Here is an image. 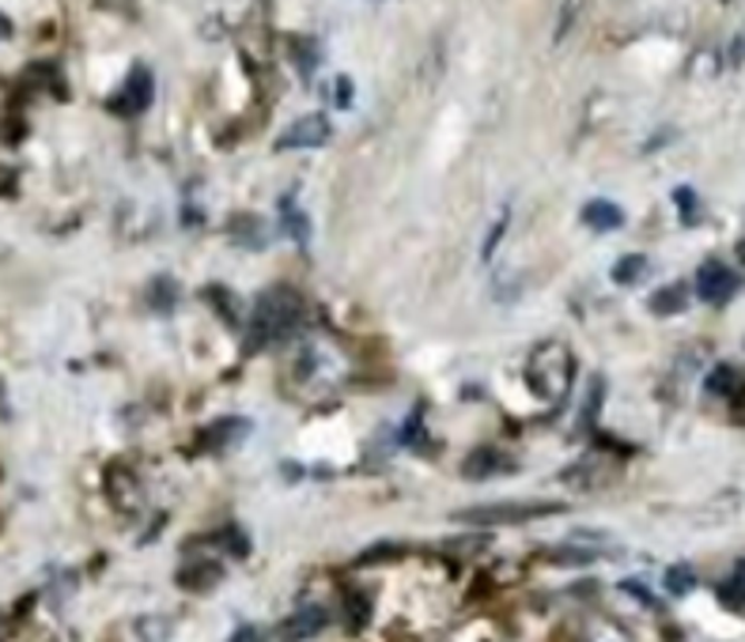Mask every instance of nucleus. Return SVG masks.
Instances as JSON below:
<instances>
[{"label": "nucleus", "mask_w": 745, "mask_h": 642, "mask_svg": "<svg viewBox=\"0 0 745 642\" xmlns=\"http://www.w3.org/2000/svg\"><path fill=\"white\" fill-rule=\"evenodd\" d=\"M303 322V299L300 292L276 284L269 292L257 295L254 314H251V333H246V352H262L269 344L292 337Z\"/></svg>", "instance_id": "1"}, {"label": "nucleus", "mask_w": 745, "mask_h": 642, "mask_svg": "<svg viewBox=\"0 0 745 642\" xmlns=\"http://www.w3.org/2000/svg\"><path fill=\"white\" fill-rule=\"evenodd\" d=\"M576 378V356L563 340H546L530 352L527 382L541 401H563Z\"/></svg>", "instance_id": "2"}, {"label": "nucleus", "mask_w": 745, "mask_h": 642, "mask_svg": "<svg viewBox=\"0 0 745 642\" xmlns=\"http://www.w3.org/2000/svg\"><path fill=\"white\" fill-rule=\"evenodd\" d=\"M560 511H563V503H496V506H470V511H458L454 522L492 530V525H519V522H530V517H549Z\"/></svg>", "instance_id": "3"}, {"label": "nucleus", "mask_w": 745, "mask_h": 642, "mask_svg": "<svg viewBox=\"0 0 745 642\" xmlns=\"http://www.w3.org/2000/svg\"><path fill=\"white\" fill-rule=\"evenodd\" d=\"M151 91H156V80H151V72L145 65H137L126 83H121V91L110 99V110L121 113V118H133V113H145L151 107Z\"/></svg>", "instance_id": "4"}, {"label": "nucleus", "mask_w": 745, "mask_h": 642, "mask_svg": "<svg viewBox=\"0 0 745 642\" xmlns=\"http://www.w3.org/2000/svg\"><path fill=\"white\" fill-rule=\"evenodd\" d=\"M738 287H742L738 273H731V268L723 261H704L700 273H696V295H700L704 303H712V306L731 303L734 295H738Z\"/></svg>", "instance_id": "5"}, {"label": "nucleus", "mask_w": 745, "mask_h": 642, "mask_svg": "<svg viewBox=\"0 0 745 642\" xmlns=\"http://www.w3.org/2000/svg\"><path fill=\"white\" fill-rule=\"evenodd\" d=\"M330 140V121L322 113H307V118L292 121L288 129L281 132L276 148L281 151H295V148H322Z\"/></svg>", "instance_id": "6"}, {"label": "nucleus", "mask_w": 745, "mask_h": 642, "mask_svg": "<svg viewBox=\"0 0 745 642\" xmlns=\"http://www.w3.org/2000/svg\"><path fill=\"white\" fill-rule=\"evenodd\" d=\"M326 609L322 605H311V609H300V612H292L288 620L281 624V631H276V639L281 642H307V639H314L318 635L322 628H326Z\"/></svg>", "instance_id": "7"}, {"label": "nucleus", "mask_w": 745, "mask_h": 642, "mask_svg": "<svg viewBox=\"0 0 745 642\" xmlns=\"http://www.w3.org/2000/svg\"><path fill=\"white\" fill-rule=\"evenodd\" d=\"M514 468V462L503 450H496V446H481V450H473L470 457L462 462V473L470 476V481H489V476H496V473H511Z\"/></svg>", "instance_id": "8"}, {"label": "nucleus", "mask_w": 745, "mask_h": 642, "mask_svg": "<svg viewBox=\"0 0 745 642\" xmlns=\"http://www.w3.org/2000/svg\"><path fill=\"white\" fill-rule=\"evenodd\" d=\"M704 386H708L712 397H723V401H731V405H742L745 401V378L738 367H731V363H719Z\"/></svg>", "instance_id": "9"}, {"label": "nucleus", "mask_w": 745, "mask_h": 642, "mask_svg": "<svg viewBox=\"0 0 745 642\" xmlns=\"http://www.w3.org/2000/svg\"><path fill=\"white\" fill-rule=\"evenodd\" d=\"M251 424L246 419H219L208 431H200V450H227L235 443H243Z\"/></svg>", "instance_id": "10"}, {"label": "nucleus", "mask_w": 745, "mask_h": 642, "mask_svg": "<svg viewBox=\"0 0 745 642\" xmlns=\"http://www.w3.org/2000/svg\"><path fill=\"white\" fill-rule=\"evenodd\" d=\"M281 224H284V235H292L300 246L311 243V219L300 208V200H295V189L281 197Z\"/></svg>", "instance_id": "11"}, {"label": "nucleus", "mask_w": 745, "mask_h": 642, "mask_svg": "<svg viewBox=\"0 0 745 642\" xmlns=\"http://www.w3.org/2000/svg\"><path fill=\"white\" fill-rule=\"evenodd\" d=\"M582 224L590 227V231H617L620 224H625V213L614 205V200H590L587 208H582Z\"/></svg>", "instance_id": "12"}, {"label": "nucleus", "mask_w": 745, "mask_h": 642, "mask_svg": "<svg viewBox=\"0 0 745 642\" xmlns=\"http://www.w3.org/2000/svg\"><path fill=\"white\" fill-rule=\"evenodd\" d=\"M689 306V287L685 284H666L651 295V314L658 318H670V314H682Z\"/></svg>", "instance_id": "13"}, {"label": "nucleus", "mask_w": 745, "mask_h": 642, "mask_svg": "<svg viewBox=\"0 0 745 642\" xmlns=\"http://www.w3.org/2000/svg\"><path fill=\"white\" fill-rule=\"evenodd\" d=\"M232 238L246 250H262L265 246V224L257 216H235L232 219Z\"/></svg>", "instance_id": "14"}, {"label": "nucleus", "mask_w": 745, "mask_h": 642, "mask_svg": "<svg viewBox=\"0 0 745 642\" xmlns=\"http://www.w3.org/2000/svg\"><path fill=\"white\" fill-rule=\"evenodd\" d=\"M219 574H224V571H219L216 563L197 560L194 567H186L183 574H178V579H183V586H194L197 593H208V590H213L216 582H219Z\"/></svg>", "instance_id": "15"}, {"label": "nucleus", "mask_w": 745, "mask_h": 642, "mask_svg": "<svg viewBox=\"0 0 745 642\" xmlns=\"http://www.w3.org/2000/svg\"><path fill=\"white\" fill-rule=\"evenodd\" d=\"M137 635H140V642H167L170 635H175V620H167V616H145L137 624Z\"/></svg>", "instance_id": "16"}, {"label": "nucleus", "mask_w": 745, "mask_h": 642, "mask_svg": "<svg viewBox=\"0 0 745 642\" xmlns=\"http://www.w3.org/2000/svg\"><path fill=\"white\" fill-rule=\"evenodd\" d=\"M719 601L723 605H731V609H745V560L734 567L727 586H719Z\"/></svg>", "instance_id": "17"}, {"label": "nucleus", "mask_w": 745, "mask_h": 642, "mask_svg": "<svg viewBox=\"0 0 745 642\" xmlns=\"http://www.w3.org/2000/svg\"><path fill=\"white\" fill-rule=\"evenodd\" d=\"M666 590L674 593V597H685V593L696 590V571L689 563H677V567L666 571Z\"/></svg>", "instance_id": "18"}, {"label": "nucleus", "mask_w": 745, "mask_h": 642, "mask_svg": "<svg viewBox=\"0 0 745 642\" xmlns=\"http://www.w3.org/2000/svg\"><path fill=\"white\" fill-rule=\"evenodd\" d=\"M644 273H647V257L644 254H628V257H620V261L614 265V280L617 284H636Z\"/></svg>", "instance_id": "19"}, {"label": "nucleus", "mask_w": 745, "mask_h": 642, "mask_svg": "<svg viewBox=\"0 0 745 642\" xmlns=\"http://www.w3.org/2000/svg\"><path fill=\"white\" fill-rule=\"evenodd\" d=\"M345 612H349V628L352 631H360L367 624V616H371V601L364 597V593H345Z\"/></svg>", "instance_id": "20"}, {"label": "nucleus", "mask_w": 745, "mask_h": 642, "mask_svg": "<svg viewBox=\"0 0 745 642\" xmlns=\"http://www.w3.org/2000/svg\"><path fill=\"white\" fill-rule=\"evenodd\" d=\"M288 46L295 50V65H300L303 76L318 69V50H314V42H307V38H288Z\"/></svg>", "instance_id": "21"}, {"label": "nucleus", "mask_w": 745, "mask_h": 642, "mask_svg": "<svg viewBox=\"0 0 745 642\" xmlns=\"http://www.w3.org/2000/svg\"><path fill=\"white\" fill-rule=\"evenodd\" d=\"M148 299H151V306H156V310H175V299H178V284L170 280H156L151 284V292H148Z\"/></svg>", "instance_id": "22"}, {"label": "nucleus", "mask_w": 745, "mask_h": 642, "mask_svg": "<svg viewBox=\"0 0 745 642\" xmlns=\"http://www.w3.org/2000/svg\"><path fill=\"white\" fill-rule=\"evenodd\" d=\"M674 200L682 205V219H685V224H700V205H696L693 189H677Z\"/></svg>", "instance_id": "23"}, {"label": "nucleus", "mask_w": 745, "mask_h": 642, "mask_svg": "<svg viewBox=\"0 0 745 642\" xmlns=\"http://www.w3.org/2000/svg\"><path fill=\"white\" fill-rule=\"evenodd\" d=\"M232 642H265V635H262V631H257V628L246 624V628H238V631H235Z\"/></svg>", "instance_id": "24"}, {"label": "nucleus", "mask_w": 745, "mask_h": 642, "mask_svg": "<svg viewBox=\"0 0 745 642\" xmlns=\"http://www.w3.org/2000/svg\"><path fill=\"white\" fill-rule=\"evenodd\" d=\"M333 102H337V107H349L352 102V83L349 80H337V95H333Z\"/></svg>", "instance_id": "25"}, {"label": "nucleus", "mask_w": 745, "mask_h": 642, "mask_svg": "<svg viewBox=\"0 0 745 642\" xmlns=\"http://www.w3.org/2000/svg\"><path fill=\"white\" fill-rule=\"evenodd\" d=\"M8 34H12V23H8V19H4V16H0V42H4V38H8Z\"/></svg>", "instance_id": "26"}, {"label": "nucleus", "mask_w": 745, "mask_h": 642, "mask_svg": "<svg viewBox=\"0 0 745 642\" xmlns=\"http://www.w3.org/2000/svg\"><path fill=\"white\" fill-rule=\"evenodd\" d=\"M738 261L745 265V238H742V243H738Z\"/></svg>", "instance_id": "27"}, {"label": "nucleus", "mask_w": 745, "mask_h": 642, "mask_svg": "<svg viewBox=\"0 0 745 642\" xmlns=\"http://www.w3.org/2000/svg\"><path fill=\"white\" fill-rule=\"evenodd\" d=\"M110 4H121V0H110Z\"/></svg>", "instance_id": "28"}]
</instances>
